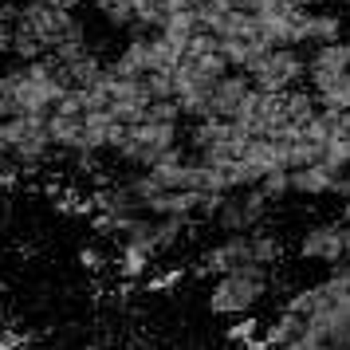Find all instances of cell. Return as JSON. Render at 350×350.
Segmentation results:
<instances>
[{"label": "cell", "mask_w": 350, "mask_h": 350, "mask_svg": "<svg viewBox=\"0 0 350 350\" xmlns=\"http://www.w3.org/2000/svg\"><path fill=\"white\" fill-rule=\"evenodd\" d=\"M224 71H232L228 59H224L221 44L213 40L208 32H201L193 40L189 48L177 55L174 71H170V98L177 103V111L185 118H205V107H208V95L221 79Z\"/></svg>", "instance_id": "7a4b0ae2"}, {"label": "cell", "mask_w": 350, "mask_h": 350, "mask_svg": "<svg viewBox=\"0 0 350 350\" xmlns=\"http://www.w3.org/2000/svg\"><path fill=\"white\" fill-rule=\"evenodd\" d=\"M181 118L185 114L177 111L174 98H158L142 118H134L122 130V138H118V146H114L111 154H118L126 165H138V170L158 165L165 154H174L177 146H181Z\"/></svg>", "instance_id": "3957f363"}, {"label": "cell", "mask_w": 350, "mask_h": 350, "mask_svg": "<svg viewBox=\"0 0 350 350\" xmlns=\"http://www.w3.org/2000/svg\"><path fill=\"white\" fill-rule=\"evenodd\" d=\"M252 75L256 87L264 91H287V87H303L307 79V51L303 48H268L244 67Z\"/></svg>", "instance_id": "52a82bcc"}, {"label": "cell", "mask_w": 350, "mask_h": 350, "mask_svg": "<svg viewBox=\"0 0 350 350\" xmlns=\"http://www.w3.org/2000/svg\"><path fill=\"white\" fill-rule=\"evenodd\" d=\"M256 83L248 71H224L221 79H217V87H213V95H208V107H205V118H237L240 111H244V103L252 98Z\"/></svg>", "instance_id": "30bf717a"}, {"label": "cell", "mask_w": 350, "mask_h": 350, "mask_svg": "<svg viewBox=\"0 0 350 350\" xmlns=\"http://www.w3.org/2000/svg\"><path fill=\"white\" fill-rule=\"evenodd\" d=\"M240 350H271V342L264 338V334H256V338H248V342H244Z\"/></svg>", "instance_id": "9a60e30c"}, {"label": "cell", "mask_w": 350, "mask_h": 350, "mask_svg": "<svg viewBox=\"0 0 350 350\" xmlns=\"http://www.w3.org/2000/svg\"><path fill=\"white\" fill-rule=\"evenodd\" d=\"M268 284L271 268H264V264H244L237 271H224L208 291V311L213 315H248L268 295Z\"/></svg>", "instance_id": "8992f818"}, {"label": "cell", "mask_w": 350, "mask_h": 350, "mask_svg": "<svg viewBox=\"0 0 350 350\" xmlns=\"http://www.w3.org/2000/svg\"><path fill=\"white\" fill-rule=\"evenodd\" d=\"M342 252H347V224L342 221H319L299 237L303 260H319V264L334 268V264H342Z\"/></svg>", "instance_id": "9c48e42d"}, {"label": "cell", "mask_w": 350, "mask_h": 350, "mask_svg": "<svg viewBox=\"0 0 350 350\" xmlns=\"http://www.w3.org/2000/svg\"><path fill=\"white\" fill-rule=\"evenodd\" d=\"M280 256H284V244L280 237H271L268 228L260 224L252 232H224V240H217L205 256H201V275H224V271H237L244 264H280Z\"/></svg>", "instance_id": "5b68a950"}, {"label": "cell", "mask_w": 350, "mask_h": 350, "mask_svg": "<svg viewBox=\"0 0 350 350\" xmlns=\"http://www.w3.org/2000/svg\"><path fill=\"white\" fill-rule=\"evenodd\" d=\"M303 87L319 98V107L350 111V36L307 51V79Z\"/></svg>", "instance_id": "277c9868"}, {"label": "cell", "mask_w": 350, "mask_h": 350, "mask_svg": "<svg viewBox=\"0 0 350 350\" xmlns=\"http://www.w3.org/2000/svg\"><path fill=\"white\" fill-rule=\"evenodd\" d=\"M79 40H87L79 8H67L55 0H20L4 24V51L12 59H44Z\"/></svg>", "instance_id": "6da1fadb"}, {"label": "cell", "mask_w": 350, "mask_h": 350, "mask_svg": "<svg viewBox=\"0 0 350 350\" xmlns=\"http://www.w3.org/2000/svg\"><path fill=\"white\" fill-rule=\"evenodd\" d=\"M334 4H338V8H350V0H334Z\"/></svg>", "instance_id": "2e32d148"}, {"label": "cell", "mask_w": 350, "mask_h": 350, "mask_svg": "<svg viewBox=\"0 0 350 350\" xmlns=\"http://www.w3.org/2000/svg\"><path fill=\"white\" fill-rule=\"evenodd\" d=\"M271 208V197L260 185H248V189H232L224 193L221 208L213 213V224L221 228V232H252L264 224Z\"/></svg>", "instance_id": "ba28073f"}, {"label": "cell", "mask_w": 350, "mask_h": 350, "mask_svg": "<svg viewBox=\"0 0 350 350\" xmlns=\"http://www.w3.org/2000/svg\"><path fill=\"white\" fill-rule=\"evenodd\" d=\"M347 28H342V16L331 12V8H307L303 12V24H299V48L303 51H315L323 44H334V40H342Z\"/></svg>", "instance_id": "8fae6325"}, {"label": "cell", "mask_w": 350, "mask_h": 350, "mask_svg": "<svg viewBox=\"0 0 350 350\" xmlns=\"http://www.w3.org/2000/svg\"><path fill=\"white\" fill-rule=\"evenodd\" d=\"M260 189L268 193L271 201H280V197H287L291 193V170H271L264 181H260Z\"/></svg>", "instance_id": "5bb4252c"}, {"label": "cell", "mask_w": 350, "mask_h": 350, "mask_svg": "<svg viewBox=\"0 0 350 350\" xmlns=\"http://www.w3.org/2000/svg\"><path fill=\"white\" fill-rule=\"evenodd\" d=\"M338 177L342 174L327 170L323 161H311V165L291 170V193H299V197H327V193L338 189Z\"/></svg>", "instance_id": "7c38bea8"}, {"label": "cell", "mask_w": 350, "mask_h": 350, "mask_svg": "<svg viewBox=\"0 0 350 350\" xmlns=\"http://www.w3.org/2000/svg\"><path fill=\"white\" fill-rule=\"evenodd\" d=\"M260 327H264V323H260L256 315H240L237 323H232V327L224 331V338H228V342H237V347H244L248 338H256V334H264Z\"/></svg>", "instance_id": "4fadbf2b"}]
</instances>
